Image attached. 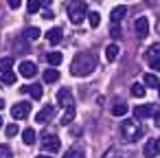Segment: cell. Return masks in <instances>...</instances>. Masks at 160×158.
Listing matches in <instances>:
<instances>
[{"mask_svg":"<svg viewBox=\"0 0 160 158\" xmlns=\"http://www.w3.org/2000/svg\"><path fill=\"white\" fill-rule=\"evenodd\" d=\"M94 68H97V55L94 53H79L70 64V73L75 77H88Z\"/></svg>","mask_w":160,"mask_h":158,"instance_id":"1","label":"cell"},{"mask_svg":"<svg viewBox=\"0 0 160 158\" xmlns=\"http://www.w3.org/2000/svg\"><path fill=\"white\" fill-rule=\"evenodd\" d=\"M118 132H121L123 140L134 143V140H138V138L142 136V125H140L138 121H123L121 127H118Z\"/></svg>","mask_w":160,"mask_h":158,"instance_id":"2","label":"cell"},{"mask_svg":"<svg viewBox=\"0 0 160 158\" xmlns=\"http://www.w3.org/2000/svg\"><path fill=\"white\" fill-rule=\"evenodd\" d=\"M68 18H70L72 24H79L83 18H88V5L83 0H72L68 5Z\"/></svg>","mask_w":160,"mask_h":158,"instance_id":"3","label":"cell"},{"mask_svg":"<svg viewBox=\"0 0 160 158\" xmlns=\"http://www.w3.org/2000/svg\"><path fill=\"white\" fill-rule=\"evenodd\" d=\"M147 62L153 70H160V42L158 44H151L147 48Z\"/></svg>","mask_w":160,"mask_h":158,"instance_id":"4","label":"cell"},{"mask_svg":"<svg viewBox=\"0 0 160 158\" xmlns=\"http://www.w3.org/2000/svg\"><path fill=\"white\" fill-rule=\"evenodd\" d=\"M57 105H62V108H75V99H72V92L68 88H59L57 90Z\"/></svg>","mask_w":160,"mask_h":158,"instance_id":"5","label":"cell"},{"mask_svg":"<svg viewBox=\"0 0 160 158\" xmlns=\"http://www.w3.org/2000/svg\"><path fill=\"white\" fill-rule=\"evenodd\" d=\"M59 147H62V143H59V138L55 134H44V140H42V149L44 151L53 154V151H59Z\"/></svg>","mask_w":160,"mask_h":158,"instance_id":"6","label":"cell"},{"mask_svg":"<svg viewBox=\"0 0 160 158\" xmlns=\"http://www.w3.org/2000/svg\"><path fill=\"white\" fill-rule=\"evenodd\" d=\"M29 112H31V105L27 103V101H20V103H16V105H11V116L13 119H27L29 116Z\"/></svg>","mask_w":160,"mask_h":158,"instance_id":"7","label":"cell"},{"mask_svg":"<svg viewBox=\"0 0 160 158\" xmlns=\"http://www.w3.org/2000/svg\"><path fill=\"white\" fill-rule=\"evenodd\" d=\"M134 31H136L138 38H147V33H149V20H147L145 16L136 18V22H134Z\"/></svg>","mask_w":160,"mask_h":158,"instance_id":"8","label":"cell"},{"mask_svg":"<svg viewBox=\"0 0 160 158\" xmlns=\"http://www.w3.org/2000/svg\"><path fill=\"white\" fill-rule=\"evenodd\" d=\"M53 116H55V105H48V103H46V105L35 114V121H38V123H46V121H51Z\"/></svg>","mask_w":160,"mask_h":158,"instance_id":"9","label":"cell"},{"mask_svg":"<svg viewBox=\"0 0 160 158\" xmlns=\"http://www.w3.org/2000/svg\"><path fill=\"white\" fill-rule=\"evenodd\" d=\"M20 75L27 77V79H29V77H35V75H38V66H35L33 62H22V64H20Z\"/></svg>","mask_w":160,"mask_h":158,"instance_id":"10","label":"cell"},{"mask_svg":"<svg viewBox=\"0 0 160 158\" xmlns=\"http://www.w3.org/2000/svg\"><path fill=\"white\" fill-rule=\"evenodd\" d=\"M134 116H136V121H142V119L151 116V105H136L134 108Z\"/></svg>","mask_w":160,"mask_h":158,"instance_id":"11","label":"cell"},{"mask_svg":"<svg viewBox=\"0 0 160 158\" xmlns=\"http://www.w3.org/2000/svg\"><path fill=\"white\" fill-rule=\"evenodd\" d=\"M62 38H64V31H62V29H57V27H55V29H51V31L46 33V40H48L51 44H59V42H62Z\"/></svg>","mask_w":160,"mask_h":158,"instance_id":"12","label":"cell"},{"mask_svg":"<svg viewBox=\"0 0 160 158\" xmlns=\"http://www.w3.org/2000/svg\"><path fill=\"white\" fill-rule=\"evenodd\" d=\"M125 13H127V7H125V5H118V7H114V9H112V22L116 24L118 20H123V18H125Z\"/></svg>","mask_w":160,"mask_h":158,"instance_id":"13","label":"cell"},{"mask_svg":"<svg viewBox=\"0 0 160 158\" xmlns=\"http://www.w3.org/2000/svg\"><path fill=\"white\" fill-rule=\"evenodd\" d=\"M142 154H145V158H156V156H158L156 140H149V143H145V147H142Z\"/></svg>","mask_w":160,"mask_h":158,"instance_id":"14","label":"cell"},{"mask_svg":"<svg viewBox=\"0 0 160 158\" xmlns=\"http://www.w3.org/2000/svg\"><path fill=\"white\" fill-rule=\"evenodd\" d=\"M62 59H64V55H62L59 51H51V53L46 55V62H48L51 66H59V64H62Z\"/></svg>","mask_w":160,"mask_h":158,"instance_id":"15","label":"cell"},{"mask_svg":"<svg viewBox=\"0 0 160 158\" xmlns=\"http://www.w3.org/2000/svg\"><path fill=\"white\" fill-rule=\"evenodd\" d=\"M142 86H147V88H160V79L156 77V75H151V73H147L145 77H142Z\"/></svg>","mask_w":160,"mask_h":158,"instance_id":"16","label":"cell"},{"mask_svg":"<svg viewBox=\"0 0 160 158\" xmlns=\"http://www.w3.org/2000/svg\"><path fill=\"white\" fill-rule=\"evenodd\" d=\"M118 53H121V48H118L116 44H110V46L105 48V59H108V62H114V59L118 57Z\"/></svg>","mask_w":160,"mask_h":158,"instance_id":"17","label":"cell"},{"mask_svg":"<svg viewBox=\"0 0 160 158\" xmlns=\"http://www.w3.org/2000/svg\"><path fill=\"white\" fill-rule=\"evenodd\" d=\"M22 140H24V145H33L35 143V130L33 127H27L22 132Z\"/></svg>","mask_w":160,"mask_h":158,"instance_id":"18","label":"cell"},{"mask_svg":"<svg viewBox=\"0 0 160 158\" xmlns=\"http://www.w3.org/2000/svg\"><path fill=\"white\" fill-rule=\"evenodd\" d=\"M88 24H90L92 29H97V27L101 24V16H99V11H90V13H88Z\"/></svg>","mask_w":160,"mask_h":158,"instance_id":"19","label":"cell"},{"mask_svg":"<svg viewBox=\"0 0 160 158\" xmlns=\"http://www.w3.org/2000/svg\"><path fill=\"white\" fill-rule=\"evenodd\" d=\"M59 79V73L55 70V68H51V70H44V81L46 84H55Z\"/></svg>","mask_w":160,"mask_h":158,"instance_id":"20","label":"cell"},{"mask_svg":"<svg viewBox=\"0 0 160 158\" xmlns=\"http://www.w3.org/2000/svg\"><path fill=\"white\" fill-rule=\"evenodd\" d=\"M16 79H18V75H16L13 70L2 73V84H5V86H13V84H16Z\"/></svg>","mask_w":160,"mask_h":158,"instance_id":"21","label":"cell"},{"mask_svg":"<svg viewBox=\"0 0 160 158\" xmlns=\"http://www.w3.org/2000/svg\"><path fill=\"white\" fill-rule=\"evenodd\" d=\"M40 35H42V31H40L38 27H29V29L24 31V38H27V40H38Z\"/></svg>","mask_w":160,"mask_h":158,"instance_id":"22","label":"cell"},{"mask_svg":"<svg viewBox=\"0 0 160 158\" xmlns=\"http://www.w3.org/2000/svg\"><path fill=\"white\" fill-rule=\"evenodd\" d=\"M132 94H134L136 99H142V97L147 94V90H145L142 84H134V86H132Z\"/></svg>","mask_w":160,"mask_h":158,"instance_id":"23","label":"cell"},{"mask_svg":"<svg viewBox=\"0 0 160 158\" xmlns=\"http://www.w3.org/2000/svg\"><path fill=\"white\" fill-rule=\"evenodd\" d=\"M127 110H129V108H127L125 103H114V105H112V114H114V116H123V114H127Z\"/></svg>","mask_w":160,"mask_h":158,"instance_id":"24","label":"cell"},{"mask_svg":"<svg viewBox=\"0 0 160 158\" xmlns=\"http://www.w3.org/2000/svg\"><path fill=\"white\" fill-rule=\"evenodd\" d=\"M72 119H75V108H66V112L62 114V125L72 123Z\"/></svg>","mask_w":160,"mask_h":158,"instance_id":"25","label":"cell"},{"mask_svg":"<svg viewBox=\"0 0 160 158\" xmlns=\"http://www.w3.org/2000/svg\"><path fill=\"white\" fill-rule=\"evenodd\" d=\"M29 92H31V97H33V99H42V94H44V90H42V86H40V84L29 86Z\"/></svg>","mask_w":160,"mask_h":158,"instance_id":"26","label":"cell"},{"mask_svg":"<svg viewBox=\"0 0 160 158\" xmlns=\"http://www.w3.org/2000/svg\"><path fill=\"white\" fill-rule=\"evenodd\" d=\"M11 66H13V57H2L0 59V73L11 70Z\"/></svg>","mask_w":160,"mask_h":158,"instance_id":"27","label":"cell"},{"mask_svg":"<svg viewBox=\"0 0 160 158\" xmlns=\"http://www.w3.org/2000/svg\"><path fill=\"white\" fill-rule=\"evenodd\" d=\"M18 132H20V127H18L16 123H11V125H7V127H5V134H7L9 138H13V136H16Z\"/></svg>","mask_w":160,"mask_h":158,"instance_id":"28","label":"cell"},{"mask_svg":"<svg viewBox=\"0 0 160 158\" xmlns=\"http://www.w3.org/2000/svg\"><path fill=\"white\" fill-rule=\"evenodd\" d=\"M64 158H86V156H83V151H79V149H68V151L64 154Z\"/></svg>","mask_w":160,"mask_h":158,"instance_id":"29","label":"cell"},{"mask_svg":"<svg viewBox=\"0 0 160 158\" xmlns=\"http://www.w3.org/2000/svg\"><path fill=\"white\" fill-rule=\"evenodd\" d=\"M0 158H13V154H11V147H9V145H0Z\"/></svg>","mask_w":160,"mask_h":158,"instance_id":"30","label":"cell"},{"mask_svg":"<svg viewBox=\"0 0 160 158\" xmlns=\"http://www.w3.org/2000/svg\"><path fill=\"white\" fill-rule=\"evenodd\" d=\"M29 13H35V11H40V0H29Z\"/></svg>","mask_w":160,"mask_h":158,"instance_id":"31","label":"cell"},{"mask_svg":"<svg viewBox=\"0 0 160 158\" xmlns=\"http://www.w3.org/2000/svg\"><path fill=\"white\" fill-rule=\"evenodd\" d=\"M13 46H16L20 53H27V44H24V40H22V38H18V40L13 42Z\"/></svg>","mask_w":160,"mask_h":158,"instance_id":"32","label":"cell"},{"mask_svg":"<svg viewBox=\"0 0 160 158\" xmlns=\"http://www.w3.org/2000/svg\"><path fill=\"white\" fill-rule=\"evenodd\" d=\"M110 33H112L114 38H118V35H121V27H118V24H112V29H110Z\"/></svg>","mask_w":160,"mask_h":158,"instance_id":"33","label":"cell"},{"mask_svg":"<svg viewBox=\"0 0 160 158\" xmlns=\"http://www.w3.org/2000/svg\"><path fill=\"white\" fill-rule=\"evenodd\" d=\"M7 5H9L11 9H18V7L22 5V0H7Z\"/></svg>","mask_w":160,"mask_h":158,"instance_id":"34","label":"cell"},{"mask_svg":"<svg viewBox=\"0 0 160 158\" xmlns=\"http://www.w3.org/2000/svg\"><path fill=\"white\" fill-rule=\"evenodd\" d=\"M44 18H46V20H53V11H51V9H44Z\"/></svg>","mask_w":160,"mask_h":158,"instance_id":"35","label":"cell"},{"mask_svg":"<svg viewBox=\"0 0 160 158\" xmlns=\"http://www.w3.org/2000/svg\"><path fill=\"white\" fill-rule=\"evenodd\" d=\"M105 158H121V156H118L116 151H108V154H105Z\"/></svg>","mask_w":160,"mask_h":158,"instance_id":"36","label":"cell"},{"mask_svg":"<svg viewBox=\"0 0 160 158\" xmlns=\"http://www.w3.org/2000/svg\"><path fill=\"white\" fill-rule=\"evenodd\" d=\"M53 0H40V7H51Z\"/></svg>","mask_w":160,"mask_h":158,"instance_id":"37","label":"cell"},{"mask_svg":"<svg viewBox=\"0 0 160 158\" xmlns=\"http://www.w3.org/2000/svg\"><path fill=\"white\" fill-rule=\"evenodd\" d=\"M156 149H158V154H160V138H156Z\"/></svg>","mask_w":160,"mask_h":158,"instance_id":"38","label":"cell"},{"mask_svg":"<svg viewBox=\"0 0 160 158\" xmlns=\"http://www.w3.org/2000/svg\"><path fill=\"white\" fill-rule=\"evenodd\" d=\"M156 125L160 127V114H156Z\"/></svg>","mask_w":160,"mask_h":158,"instance_id":"39","label":"cell"},{"mask_svg":"<svg viewBox=\"0 0 160 158\" xmlns=\"http://www.w3.org/2000/svg\"><path fill=\"white\" fill-rule=\"evenodd\" d=\"M2 108H5V101H2V99H0V110H2Z\"/></svg>","mask_w":160,"mask_h":158,"instance_id":"40","label":"cell"},{"mask_svg":"<svg viewBox=\"0 0 160 158\" xmlns=\"http://www.w3.org/2000/svg\"><path fill=\"white\" fill-rule=\"evenodd\" d=\"M35 158H48V156H44V154H40V156H35Z\"/></svg>","mask_w":160,"mask_h":158,"instance_id":"41","label":"cell"},{"mask_svg":"<svg viewBox=\"0 0 160 158\" xmlns=\"http://www.w3.org/2000/svg\"><path fill=\"white\" fill-rule=\"evenodd\" d=\"M0 127H2V119H0Z\"/></svg>","mask_w":160,"mask_h":158,"instance_id":"42","label":"cell"},{"mask_svg":"<svg viewBox=\"0 0 160 158\" xmlns=\"http://www.w3.org/2000/svg\"><path fill=\"white\" fill-rule=\"evenodd\" d=\"M158 90H160V88H158Z\"/></svg>","mask_w":160,"mask_h":158,"instance_id":"43","label":"cell"}]
</instances>
